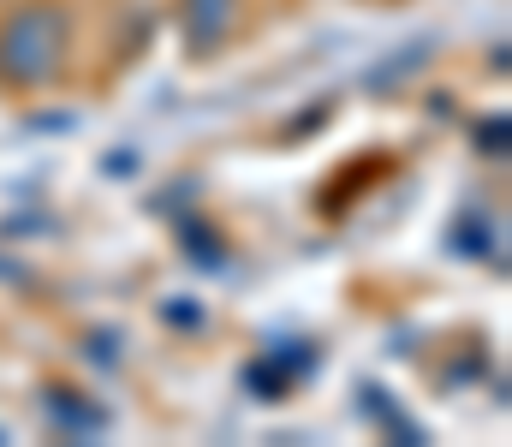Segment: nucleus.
<instances>
[{"mask_svg": "<svg viewBox=\"0 0 512 447\" xmlns=\"http://www.w3.org/2000/svg\"><path fill=\"white\" fill-rule=\"evenodd\" d=\"M72 66V6L66 0H24L0 18V84L48 90Z\"/></svg>", "mask_w": 512, "mask_h": 447, "instance_id": "obj_1", "label": "nucleus"}, {"mask_svg": "<svg viewBox=\"0 0 512 447\" xmlns=\"http://www.w3.org/2000/svg\"><path fill=\"white\" fill-rule=\"evenodd\" d=\"M239 12H245V0H185V42L197 54L221 48L239 30Z\"/></svg>", "mask_w": 512, "mask_h": 447, "instance_id": "obj_2", "label": "nucleus"}]
</instances>
